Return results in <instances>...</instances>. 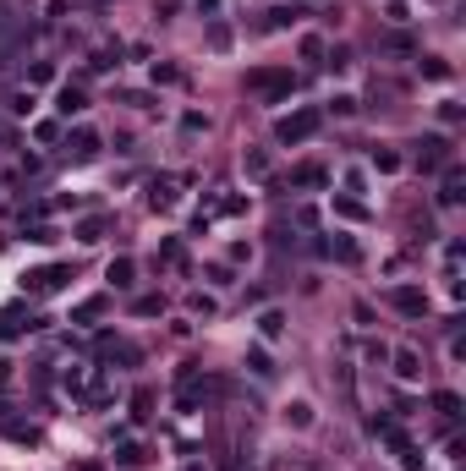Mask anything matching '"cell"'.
<instances>
[{"label":"cell","mask_w":466,"mask_h":471,"mask_svg":"<svg viewBox=\"0 0 466 471\" xmlns=\"http://www.w3.org/2000/svg\"><path fill=\"white\" fill-rule=\"evenodd\" d=\"M318 126H324V110H313V104H302V110H291V115H280V126H275V137L285 148H297V143H307Z\"/></svg>","instance_id":"obj_1"},{"label":"cell","mask_w":466,"mask_h":471,"mask_svg":"<svg viewBox=\"0 0 466 471\" xmlns=\"http://www.w3.org/2000/svg\"><path fill=\"white\" fill-rule=\"evenodd\" d=\"M247 88H258V93H275V88H297V72H291V66H275V72H247Z\"/></svg>","instance_id":"obj_2"},{"label":"cell","mask_w":466,"mask_h":471,"mask_svg":"<svg viewBox=\"0 0 466 471\" xmlns=\"http://www.w3.org/2000/svg\"><path fill=\"white\" fill-rule=\"evenodd\" d=\"M55 110H61V115H83V110H88V93H83V88H61Z\"/></svg>","instance_id":"obj_3"},{"label":"cell","mask_w":466,"mask_h":471,"mask_svg":"<svg viewBox=\"0 0 466 471\" xmlns=\"http://www.w3.org/2000/svg\"><path fill=\"white\" fill-rule=\"evenodd\" d=\"M72 154H77V159H93V154H99V137H93V132H72Z\"/></svg>","instance_id":"obj_4"},{"label":"cell","mask_w":466,"mask_h":471,"mask_svg":"<svg viewBox=\"0 0 466 471\" xmlns=\"http://www.w3.org/2000/svg\"><path fill=\"white\" fill-rule=\"evenodd\" d=\"M61 280H66V268H39V274H28L33 290H61Z\"/></svg>","instance_id":"obj_5"},{"label":"cell","mask_w":466,"mask_h":471,"mask_svg":"<svg viewBox=\"0 0 466 471\" xmlns=\"http://www.w3.org/2000/svg\"><path fill=\"white\" fill-rule=\"evenodd\" d=\"M395 307H401V312H423L428 296H423V290H411V285H401V290H395Z\"/></svg>","instance_id":"obj_6"},{"label":"cell","mask_w":466,"mask_h":471,"mask_svg":"<svg viewBox=\"0 0 466 471\" xmlns=\"http://www.w3.org/2000/svg\"><path fill=\"white\" fill-rule=\"evenodd\" d=\"M291 186H324V164H297L291 170Z\"/></svg>","instance_id":"obj_7"},{"label":"cell","mask_w":466,"mask_h":471,"mask_svg":"<svg viewBox=\"0 0 466 471\" xmlns=\"http://www.w3.org/2000/svg\"><path fill=\"white\" fill-rule=\"evenodd\" d=\"M439 159H450V143H445V137H428V143H423V164L433 170Z\"/></svg>","instance_id":"obj_8"},{"label":"cell","mask_w":466,"mask_h":471,"mask_svg":"<svg viewBox=\"0 0 466 471\" xmlns=\"http://www.w3.org/2000/svg\"><path fill=\"white\" fill-rule=\"evenodd\" d=\"M285 422H291V428H307V422H313V406H307V400H291V406H285Z\"/></svg>","instance_id":"obj_9"},{"label":"cell","mask_w":466,"mask_h":471,"mask_svg":"<svg viewBox=\"0 0 466 471\" xmlns=\"http://www.w3.org/2000/svg\"><path fill=\"white\" fill-rule=\"evenodd\" d=\"M395 373H401V378H423V362H417L411 351H401V356H395Z\"/></svg>","instance_id":"obj_10"},{"label":"cell","mask_w":466,"mask_h":471,"mask_svg":"<svg viewBox=\"0 0 466 471\" xmlns=\"http://www.w3.org/2000/svg\"><path fill=\"white\" fill-rule=\"evenodd\" d=\"M99 312H105V296H88V302L72 312V318H77V324H88V318H99Z\"/></svg>","instance_id":"obj_11"},{"label":"cell","mask_w":466,"mask_h":471,"mask_svg":"<svg viewBox=\"0 0 466 471\" xmlns=\"http://www.w3.org/2000/svg\"><path fill=\"white\" fill-rule=\"evenodd\" d=\"M11 334H22V312H0V340H11Z\"/></svg>","instance_id":"obj_12"},{"label":"cell","mask_w":466,"mask_h":471,"mask_svg":"<svg viewBox=\"0 0 466 471\" xmlns=\"http://www.w3.org/2000/svg\"><path fill=\"white\" fill-rule=\"evenodd\" d=\"M110 280H115V285H132V258H115V263H110Z\"/></svg>","instance_id":"obj_13"},{"label":"cell","mask_w":466,"mask_h":471,"mask_svg":"<svg viewBox=\"0 0 466 471\" xmlns=\"http://www.w3.org/2000/svg\"><path fill=\"white\" fill-rule=\"evenodd\" d=\"M297 17H302L297 6H275V11H269V28H285V22H297Z\"/></svg>","instance_id":"obj_14"},{"label":"cell","mask_w":466,"mask_h":471,"mask_svg":"<svg viewBox=\"0 0 466 471\" xmlns=\"http://www.w3.org/2000/svg\"><path fill=\"white\" fill-rule=\"evenodd\" d=\"M159 307H165L159 296H143V302H137V307H132V312H137V318H154V312H159Z\"/></svg>","instance_id":"obj_15"},{"label":"cell","mask_w":466,"mask_h":471,"mask_svg":"<svg viewBox=\"0 0 466 471\" xmlns=\"http://www.w3.org/2000/svg\"><path fill=\"white\" fill-rule=\"evenodd\" d=\"M384 17H390V22H406L411 11H406V0H390V6H384Z\"/></svg>","instance_id":"obj_16"},{"label":"cell","mask_w":466,"mask_h":471,"mask_svg":"<svg viewBox=\"0 0 466 471\" xmlns=\"http://www.w3.org/2000/svg\"><path fill=\"white\" fill-rule=\"evenodd\" d=\"M33 110V93H11V115H28Z\"/></svg>","instance_id":"obj_17"},{"label":"cell","mask_w":466,"mask_h":471,"mask_svg":"<svg viewBox=\"0 0 466 471\" xmlns=\"http://www.w3.org/2000/svg\"><path fill=\"white\" fill-rule=\"evenodd\" d=\"M433 406L445 411V416H455V411H461V400H455V395H433Z\"/></svg>","instance_id":"obj_18"}]
</instances>
